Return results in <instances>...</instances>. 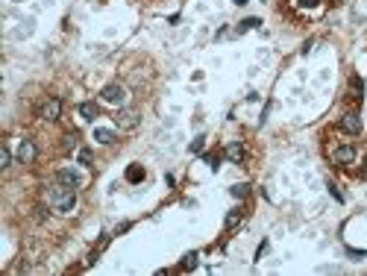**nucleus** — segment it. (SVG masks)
I'll return each instance as SVG.
<instances>
[{"label": "nucleus", "mask_w": 367, "mask_h": 276, "mask_svg": "<svg viewBox=\"0 0 367 276\" xmlns=\"http://www.w3.org/2000/svg\"><path fill=\"white\" fill-rule=\"evenodd\" d=\"M350 256H353V259H365L367 250H350Z\"/></svg>", "instance_id": "26"}, {"label": "nucleus", "mask_w": 367, "mask_h": 276, "mask_svg": "<svg viewBox=\"0 0 367 276\" xmlns=\"http://www.w3.org/2000/svg\"><path fill=\"white\" fill-rule=\"evenodd\" d=\"M115 124H118L121 129H135V126L141 124V115H138V109H121V112L115 115Z\"/></svg>", "instance_id": "4"}, {"label": "nucleus", "mask_w": 367, "mask_h": 276, "mask_svg": "<svg viewBox=\"0 0 367 276\" xmlns=\"http://www.w3.org/2000/svg\"><path fill=\"white\" fill-rule=\"evenodd\" d=\"M197 268V253H188L182 262H179V271H194Z\"/></svg>", "instance_id": "15"}, {"label": "nucleus", "mask_w": 367, "mask_h": 276, "mask_svg": "<svg viewBox=\"0 0 367 276\" xmlns=\"http://www.w3.org/2000/svg\"><path fill=\"white\" fill-rule=\"evenodd\" d=\"M223 156H226L232 165H241V162L247 159V150H244V144H241V141H229V144H226V150H223Z\"/></svg>", "instance_id": "8"}, {"label": "nucleus", "mask_w": 367, "mask_h": 276, "mask_svg": "<svg viewBox=\"0 0 367 276\" xmlns=\"http://www.w3.org/2000/svg\"><path fill=\"white\" fill-rule=\"evenodd\" d=\"M318 3H320V0H297V6H300V9H315Z\"/></svg>", "instance_id": "25"}, {"label": "nucleus", "mask_w": 367, "mask_h": 276, "mask_svg": "<svg viewBox=\"0 0 367 276\" xmlns=\"http://www.w3.org/2000/svg\"><path fill=\"white\" fill-rule=\"evenodd\" d=\"M79 115H82L85 121H94V118L100 115V109H97V103H91V100H85V103H79Z\"/></svg>", "instance_id": "10"}, {"label": "nucleus", "mask_w": 367, "mask_h": 276, "mask_svg": "<svg viewBox=\"0 0 367 276\" xmlns=\"http://www.w3.org/2000/svg\"><path fill=\"white\" fill-rule=\"evenodd\" d=\"M203 144H206V138H203V135H197V138L191 141V147H188V150H191V153H200V150H203Z\"/></svg>", "instance_id": "21"}, {"label": "nucleus", "mask_w": 367, "mask_h": 276, "mask_svg": "<svg viewBox=\"0 0 367 276\" xmlns=\"http://www.w3.org/2000/svg\"><path fill=\"white\" fill-rule=\"evenodd\" d=\"M247 194H250V185H244V182H241V185H232V197H238V200H244Z\"/></svg>", "instance_id": "18"}, {"label": "nucleus", "mask_w": 367, "mask_h": 276, "mask_svg": "<svg viewBox=\"0 0 367 276\" xmlns=\"http://www.w3.org/2000/svg\"><path fill=\"white\" fill-rule=\"evenodd\" d=\"M100 100H103V103H112V106H121V103L126 100V88H123L121 82H109V85H103Z\"/></svg>", "instance_id": "2"}, {"label": "nucleus", "mask_w": 367, "mask_h": 276, "mask_svg": "<svg viewBox=\"0 0 367 276\" xmlns=\"http://www.w3.org/2000/svg\"><path fill=\"white\" fill-rule=\"evenodd\" d=\"M126 179H129V182H141V179H144V168H141V165H132V168L126 171Z\"/></svg>", "instance_id": "14"}, {"label": "nucleus", "mask_w": 367, "mask_h": 276, "mask_svg": "<svg viewBox=\"0 0 367 276\" xmlns=\"http://www.w3.org/2000/svg\"><path fill=\"white\" fill-rule=\"evenodd\" d=\"M329 194H332L338 203H344V194H341V191H338V185H332V182H329Z\"/></svg>", "instance_id": "24"}, {"label": "nucleus", "mask_w": 367, "mask_h": 276, "mask_svg": "<svg viewBox=\"0 0 367 276\" xmlns=\"http://www.w3.org/2000/svg\"><path fill=\"white\" fill-rule=\"evenodd\" d=\"M338 126H341V132H347V135H359V132H362V118H359V112H344L341 121H338Z\"/></svg>", "instance_id": "5"}, {"label": "nucleus", "mask_w": 367, "mask_h": 276, "mask_svg": "<svg viewBox=\"0 0 367 276\" xmlns=\"http://www.w3.org/2000/svg\"><path fill=\"white\" fill-rule=\"evenodd\" d=\"M350 88H353V91H356V97L362 100V88H365V82H362L359 76H353V79H350Z\"/></svg>", "instance_id": "20"}, {"label": "nucleus", "mask_w": 367, "mask_h": 276, "mask_svg": "<svg viewBox=\"0 0 367 276\" xmlns=\"http://www.w3.org/2000/svg\"><path fill=\"white\" fill-rule=\"evenodd\" d=\"M259 24H262V21H259V18H244V21H241V24H238V29H235V32H238V35H241V32H247V29H256V26H259Z\"/></svg>", "instance_id": "13"}, {"label": "nucleus", "mask_w": 367, "mask_h": 276, "mask_svg": "<svg viewBox=\"0 0 367 276\" xmlns=\"http://www.w3.org/2000/svg\"><path fill=\"white\" fill-rule=\"evenodd\" d=\"M76 147V132H65L62 138V150H73Z\"/></svg>", "instance_id": "17"}, {"label": "nucleus", "mask_w": 367, "mask_h": 276, "mask_svg": "<svg viewBox=\"0 0 367 276\" xmlns=\"http://www.w3.org/2000/svg\"><path fill=\"white\" fill-rule=\"evenodd\" d=\"M35 156H38L35 144H32L29 138H24V141L18 144V162H21V165H32V162H35Z\"/></svg>", "instance_id": "7"}, {"label": "nucleus", "mask_w": 367, "mask_h": 276, "mask_svg": "<svg viewBox=\"0 0 367 276\" xmlns=\"http://www.w3.org/2000/svg\"><path fill=\"white\" fill-rule=\"evenodd\" d=\"M44 200H47V206H50L53 212L71 215L73 206H76V188H71V185H65V182L56 179L50 188H44Z\"/></svg>", "instance_id": "1"}, {"label": "nucleus", "mask_w": 367, "mask_h": 276, "mask_svg": "<svg viewBox=\"0 0 367 276\" xmlns=\"http://www.w3.org/2000/svg\"><path fill=\"white\" fill-rule=\"evenodd\" d=\"M203 159H206V165H209L212 171H218V156H215V153H206Z\"/></svg>", "instance_id": "22"}, {"label": "nucleus", "mask_w": 367, "mask_h": 276, "mask_svg": "<svg viewBox=\"0 0 367 276\" xmlns=\"http://www.w3.org/2000/svg\"><path fill=\"white\" fill-rule=\"evenodd\" d=\"M241 218H244V212H241V209H232V212L226 215L223 226H226V229H232V226H238V224H241Z\"/></svg>", "instance_id": "12"}, {"label": "nucleus", "mask_w": 367, "mask_h": 276, "mask_svg": "<svg viewBox=\"0 0 367 276\" xmlns=\"http://www.w3.org/2000/svg\"><path fill=\"white\" fill-rule=\"evenodd\" d=\"M47 209H50V206H38V209H35V218H38V221H47V218H50Z\"/></svg>", "instance_id": "23"}, {"label": "nucleus", "mask_w": 367, "mask_h": 276, "mask_svg": "<svg viewBox=\"0 0 367 276\" xmlns=\"http://www.w3.org/2000/svg\"><path fill=\"white\" fill-rule=\"evenodd\" d=\"M38 118L41 121H59L62 118V100L59 97H47L38 109Z\"/></svg>", "instance_id": "3"}, {"label": "nucleus", "mask_w": 367, "mask_h": 276, "mask_svg": "<svg viewBox=\"0 0 367 276\" xmlns=\"http://www.w3.org/2000/svg\"><path fill=\"white\" fill-rule=\"evenodd\" d=\"M56 179L59 182H65V185H71V188H79V174L76 171H68V168H62V171H56Z\"/></svg>", "instance_id": "9"}, {"label": "nucleus", "mask_w": 367, "mask_h": 276, "mask_svg": "<svg viewBox=\"0 0 367 276\" xmlns=\"http://www.w3.org/2000/svg\"><path fill=\"white\" fill-rule=\"evenodd\" d=\"M332 159H335V165H353L356 162V147L353 144H338L332 150Z\"/></svg>", "instance_id": "6"}, {"label": "nucleus", "mask_w": 367, "mask_h": 276, "mask_svg": "<svg viewBox=\"0 0 367 276\" xmlns=\"http://www.w3.org/2000/svg\"><path fill=\"white\" fill-rule=\"evenodd\" d=\"M94 141H100V144H115V132L106 129V126H97V129H94Z\"/></svg>", "instance_id": "11"}, {"label": "nucleus", "mask_w": 367, "mask_h": 276, "mask_svg": "<svg viewBox=\"0 0 367 276\" xmlns=\"http://www.w3.org/2000/svg\"><path fill=\"white\" fill-rule=\"evenodd\" d=\"M9 165H12V153H9V147L3 144V147H0V171H6Z\"/></svg>", "instance_id": "16"}, {"label": "nucleus", "mask_w": 367, "mask_h": 276, "mask_svg": "<svg viewBox=\"0 0 367 276\" xmlns=\"http://www.w3.org/2000/svg\"><path fill=\"white\" fill-rule=\"evenodd\" d=\"M232 3H238V6H244V3H247V0H232Z\"/></svg>", "instance_id": "28"}, {"label": "nucleus", "mask_w": 367, "mask_h": 276, "mask_svg": "<svg viewBox=\"0 0 367 276\" xmlns=\"http://www.w3.org/2000/svg\"><path fill=\"white\" fill-rule=\"evenodd\" d=\"M362 176H367V159H365V168H362Z\"/></svg>", "instance_id": "27"}, {"label": "nucleus", "mask_w": 367, "mask_h": 276, "mask_svg": "<svg viewBox=\"0 0 367 276\" xmlns=\"http://www.w3.org/2000/svg\"><path fill=\"white\" fill-rule=\"evenodd\" d=\"M76 162H79V165H91V150H88V147H82V150L76 153Z\"/></svg>", "instance_id": "19"}]
</instances>
